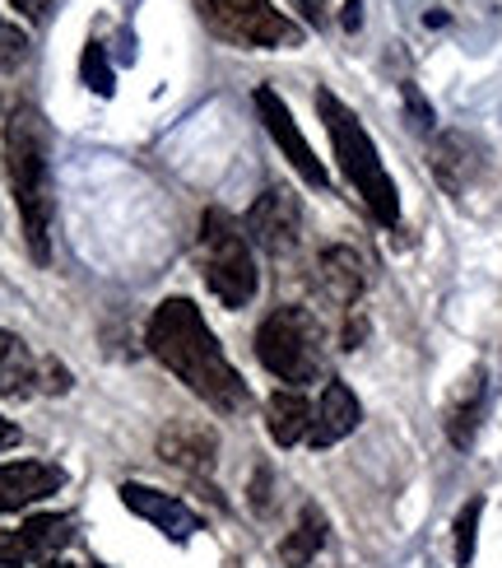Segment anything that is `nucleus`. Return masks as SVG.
<instances>
[{
    "label": "nucleus",
    "mask_w": 502,
    "mask_h": 568,
    "mask_svg": "<svg viewBox=\"0 0 502 568\" xmlns=\"http://www.w3.org/2000/svg\"><path fill=\"white\" fill-rule=\"evenodd\" d=\"M145 341H150L154 359L173 373L191 396H201L209 410H219V415H243L247 410L252 396H247L243 373L233 368V359L224 354L219 336L205 326L201 307L191 298L158 303L154 317H150Z\"/></svg>",
    "instance_id": "f257e3e1"
},
{
    "label": "nucleus",
    "mask_w": 502,
    "mask_h": 568,
    "mask_svg": "<svg viewBox=\"0 0 502 568\" xmlns=\"http://www.w3.org/2000/svg\"><path fill=\"white\" fill-rule=\"evenodd\" d=\"M6 173L14 186L23 243L33 262H52V224H57V186H52V135L33 108H14L6 122Z\"/></svg>",
    "instance_id": "f03ea898"
},
{
    "label": "nucleus",
    "mask_w": 502,
    "mask_h": 568,
    "mask_svg": "<svg viewBox=\"0 0 502 568\" xmlns=\"http://www.w3.org/2000/svg\"><path fill=\"white\" fill-rule=\"evenodd\" d=\"M317 112L326 122L330 150H335V159H340V173L349 178V186L363 196V205L372 210L377 224L396 229L400 224V196H396V182L387 173V163H381L372 135L363 131V122H358V116L340 99H335V93H326V89L317 93Z\"/></svg>",
    "instance_id": "7ed1b4c3"
},
{
    "label": "nucleus",
    "mask_w": 502,
    "mask_h": 568,
    "mask_svg": "<svg viewBox=\"0 0 502 568\" xmlns=\"http://www.w3.org/2000/svg\"><path fill=\"white\" fill-rule=\"evenodd\" d=\"M256 359L284 387L303 392L307 383H317L326 368V331L313 307H275L256 331Z\"/></svg>",
    "instance_id": "20e7f679"
},
{
    "label": "nucleus",
    "mask_w": 502,
    "mask_h": 568,
    "mask_svg": "<svg viewBox=\"0 0 502 568\" xmlns=\"http://www.w3.org/2000/svg\"><path fill=\"white\" fill-rule=\"evenodd\" d=\"M201 266H205L209 294L219 298L228 313L247 307L256 298V290H260L252 239H247V229L228 215V210H205V220H201Z\"/></svg>",
    "instance_id": "39448f33"
},
{
    "label": "nucleus",
    "mask_w": 502,
    "mask_h": 568,
    "mask_svg": "<svg viewBox=\"0 0 502 568\" xmlns=\"http://www.w3.org/2000/svg\"><path fill=\"white\" fill-rule=\"evenodd\" d=\"M196 6H201L209 29L237 47L275 52V47L303 42V29L284 10H275V0H196Z\"/></svg>",
    "instance_id": "423d86ee"
},
{
    "label": "nucleus",
    "mask_w": 502,
    "mask_h": 568,
    "mask_svg": "<svg viewBox=\"0 0 502 568\" xmlns=\"http://www.w3.org/2000/svg\"><path fill=\"white\" fill-rule=\"evenodd\" d=\"M70 536H75V523L65 513H38L14 531H0V568L52 564L70 546Z\"/></svg>",
    "instance_id": "0eeeda50"
},
{
    "label": "nucleus",
    "mask_w": 502,
    "mask_h": 568,
    "mask_svg": "<svg viewBox=\"0 0 502 568\" xmlns=\"http://www.w3.org/2000/svg\"><path fill=\"white\" fill-rule=\"evenodd\" d=\"M256 112H260V126H266V131H270V140L279 145V154L298 169V178H303L307 186H317V192H321V186H330L326 163L313 154V145H307V135H303V131H298V122H294L289 103H284L270 84H260V89H256Z\"/></svg>",
    "instance_id": "6e6552de"
},
{
    "label": "nucleus",
    "mask_w": 502,
    "mask_h": 568,
    "mask_svg": "<svg viewBox=\"0 0 502 568\" xmlns=\"http://www.w3.org/2000/svg\"><path fill=\"white\" fill-rule=\"evenodd\" d=\"M252 243L266 247L270 256H294L298 243H303V205L294 192H284V186H270L266 196H256V205L247 210V224Z\"/></svg>",
    "instance_id": "1a4fd4ad"
},
{
    "label": "nucleus",
    "mask_w": 502,
    "mask_h": 568,
    "mask_svg": "<svg viewBox=\"0 0 502 568\" xmlns=\"http://www.w3.org/2000/svg\"><path fill=\"white\" fill-rule=\"evenodd\" d=\"M70 373L57 359H38L10 331H0V396H33V392H65Z\"/></svg>",
    "instance_id": "9d476101"
},
{
    "label": "nucleus",
    "mask_w": 502,
    "mask_h": 568,
    "mask_svg": "<svg viewBox=\"0 0 502 568\" xmlns=\"http://www.w3.org/2000/svg\"><path fill=\"white\" fill-rule=\"evenodd\" d=\"M122 504L140 517V523H150V527L163 531L167 540H177V546H186V540L201 531V513H191V508L177 499V494H167V489L126 480V485H122Z\"/></svg>",
    "instance_id": "9b49d317"
},
{
    "label": "nucleus",
    "mask_w": 502,
    "mask_h": 568,
    "mask_svg": "<svg viewBox=\"0 0 502 568\" xmlns=\"http://www.w3.org/2000/svg\"><path fill=\"white\" fill-rule=\"evenodd\" d=\"M428 163H433V178H438L442 192L461 196L484 173V145L470 131H442L433 140V154H428Z\"/></svg>",
    "instance_id": "f8f14e48"
},
{
    "label": "nucleus",
    "mask_w": 502,
    "mask_h": 568,
    "mask_svg": "<svg viewBox=\"0 0 502 568\" xmlns=\"http://www.w3.org/2000/svg\"><path fill=\"white\" fill-rule=\"evenodd\" d=\"M65 485V470L57 462H0V517L33 508Z\"/></svg>",
    "instance_id": "ddd939ff"
},
{
    "label": "nucleus",
    "mask_w": 502,
    "mask_h": 568,
    "mask_svg": "<svg viewBox=\"0 0 502 568\" xmlns=\"http://www.w3.org/2000/svg\"><path fill=\"white\" fill-rule=\"evenodd\" d=\"M158 457L201 480L214 470V462H219V438H214V429H205V424H167L158 434Z\"/></svg>",
    "instance_id": "4468645a"
},
{
    "label": "nucleus",
    "mask_w": 502,
    "mask_h": 568,
    "mask_svg": "<svg viewBox=\"0 0 502 568\" xmlns=\"http://www.w3.org/2000/svg\"><path fill=\"white\" fill-rule=\"evenodd\" d=\"M358 419H363V406H358V396L345 387V383H326L321 400L313 406V429H307V443L317 447H335L340 438H349L358 429Z\"/></svg>",
    "instance_id": "2eb2a0df"
},
{
    "label": "nucleus",
    "mask_w": 502,
    "mask_h": 568,
    "mask_svg": "<svg viewBox=\"0 0 502 568\" xmlns=\"http://www.w3.org/2000/svg\"><path fill=\"white\" fill-rule=\"evenodd\" d=\"M317 275H321V290L340 307H358V298L368 290V266L354 247H326L317 256Z\"/></svg>",
    "instance_id": "dca6fc26"
},
{
    "label": "nucleus",
    "mask_w": 502,
    "mask_h": 568,
    "mask_svg": "<svg viewBox=\"0 0 502 568\" xmlns=\"http://www.w3.org/2000/svg\"><path fill=\"white\" fill-rule=\"evenodd\" d=\"M266 429L279 447L307 443V429H313V400H307L298 387H279L266 400Z\"/></svg>",
    "instance_id": "f3484780"
},
{
    "label": "nucleus",
    "mask_w": 502,
    "mask_h": 568,
    "mask_svg": "<svg viewBox=\"0 0 502 568\" xmlns=\"http://www.w3.org/2000/svg\"><path fill=\"white\" fill-rule=\"evenodd\" d=\"M484 396H489V383H484V368H474L461 392L451 396V410H447V438L451 447H465L474 443V434H480V419H484Z\"/></svg>",
    "instance_id": "a211bd4d"
},
{
    "label": "nucleus",
    "mask_w": 502,
    "mask_h": 568,
    "mask_svg": "<svg viewBox=\"0 0 502 568\" xmlns=\"http://www.w3.org/2000/svg\"><path fill=\"white\" fill-rule=\"evenodd\" d=\"M326 513L317 508V504H307L303 513H298V523H294V531L284 536V546H279V559L289 564V568H307L317 555H321V546H326Z\"/></svg>",
    "instance_id": "6ab92c4d"
},
{
    "label": "nucleus",
    "mask_w": 502,
    "mask_h": 568,
    "mask_svg": "<svg viewBox=\"0 0 502 568\" xmlns=\"http://www.w3.org/2000/svg\"><path fill=\"white\" fill-rule=\"evenodd\" d=\"M480 517H484V499H470L457 513V564L470 568L474 564V540H480Z\"/></svg>",
    "instance_id": "aec40b11"
},
{
    "label": "nucleus",
    "mask_w": 502,
    "mask_h": 568,
    "mask_svg": "<svg viewBox=\"0 0 502 568\" xmlns=\"http://www.w3.org/2000/svg\"><path fill=\"white\" fill-rule=\"evenodd\" d=\"M23 61H29V33L19 23L0 19V70H19Z\"/></svg>",
    "instance_id": "412c9836"
},
{
    "label": "nucleus",
    "mask_w": 502,
    "mask_h": 568,
    "mask_svg": "<svg viewBox=\"0 0 502 568\" xmlns=\"http://www.w3.org/2000/svg\"><path fill=\"white\" fill-rule=\"evenodd\" d=\"M84 84H89L93 93H112V65L103 61V47H99V42L84 47Z\"/></svg>",
    "instance_id": "4be33fe9"
},
{
    "label": "nucleus",
    "mask_w": 502,
    "mask_h": 568,
    "mask_svg": "<svg viewBox=\"0 0 502 568\" xmlns=\"http://www.w3.org/2000/svg\"><path fill=\"white\" fill-rule=\"evenodd\" d=\"M400 93H404V108H410L414 126H419V131H433V108L423 103V93H419L414 84H400Z\"/></svg>",
    "instance_id": "5701e85b"
},
{
    "label": "nucleus",
    "mask_w": 502,
    "mask_h": 568,
    "mask_svg": "<svg viewBox=\"0 0 502 568\" xmlns=\"http://www.w3.org/2000/svg\"><path fill=\"white\" fill-rule=\"evenodd\" d=\"M368 336V317H363V307H349V322H345V336H340V349H358Z\"/></svg>",
    "instance_id": "b1692460"
},
{
    "label": "nucleus",
    "mask_w": 502,
    "mask_h": 568,
    "mask_svg": "<svg viewBox=\"0 0 502 568\" xmlns=\"http://www.w3.org/2000/svg\"><path fill=\"white\" fill-rule=\"evenodd\" d=\"M10 6H14L23 19H33V23L52 14V0H10Z\"/></svg>",
    "instance_id": "393cba45"
},
{
    "label": "nucleus",
    "mask_w": 502,
    "mask_h": 568,
    "mask_svg": "<svg viewBox=\"0 0 502 568\" xmlns=\"http://www.w3.org/2000/svg\"><path fill=\"white\" fill-rule=\"evenodd\" d=\"M340 23H345V33H358V23H363V0H345Z\"/></svg>",
    "instance_id": "a878e982"
},
{
    "label": "nucleus",
    "mask_w": 502,
    "mask_h": 568,
    "mask_svg": "<svg viewBox=\"0 0 502 568\" xmlns=\"http://www.w3.org/2000/svg\"><path fill=\"white\" fill-rule=\"evenodd\" d=\"M19 438H23L19 424H10L6 415H0V453H6V447H19Z\"/></svg>",
    "instance_id": "bb28decb"
},
{
    "label": "nucleus",
    "mask_w": 502,
    "mask_h": 568,
    "mask_svg": "<svg viewBox=\"0 0 502 568\" xmlns=\"http://www.w3.org/2000/svg\"><path fill=\"white\" fill-rule=\"evenodd\" d=\"M298 6H303L307 23H317V29H321V23H326V6H321V0H298Z\"/></svg>",
    "instance_id": "cd10ccee"
},
{
    "label": "nucleus",
    "mask_w": 502,
    "mask_h": 568,
    "mask_svg": "<svg viewBox=\"0 0 502 568\" xmlns=\"http://www.w3.org/2000/svg\"><path fill=\"white\" fill-rule=\"evenodd\" d=\"M47 568H65V564H47Z\"/></svg>",
    "instance_id": "c85d7f7f"
},
{
    "label": "nucleus",
    "mask_w": 502,
    "mask_h": 568,
    "mask_svg": "<svg viewBox=\"0 0 502 568\" xmlns=\"http://www.w3.org/2000/svg\"><path fill=\"white\" fill-rule=\"evenodd\" d=\"M93 568H103V564H93Z\"/></svg>",
    "instance_id": "c756f323"
}]
</instances>
